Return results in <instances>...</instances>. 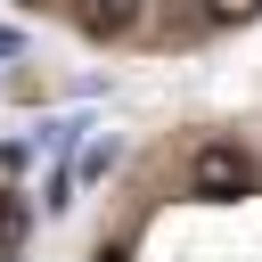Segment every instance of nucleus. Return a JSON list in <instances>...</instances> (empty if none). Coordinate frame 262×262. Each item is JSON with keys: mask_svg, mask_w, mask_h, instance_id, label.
Segmentation results:
<instances>
[{"mask_svg": "<svg viewBox=\"0 0 262 262\" xmlns=\"http://www.w3.org/2000/svg\"><path fill=\"white\" fill-rule=\"evenodd\" d=\"M188 188H196V196H213V205L246 196V188H254V164H246V147H229V139H205V147H196V164H188Z\"/></svg>", "mask_w": 262, "mask_h": 262, "instance_id": "1", "label": "nucleus"}, {"mask_svg": "<svg viewBox=\"0 0 262 262\" xmlns=\"http://www.w3.org/2000/svg\"><path fill=\"white\" fill-rule=\"evenodd\" d=\"M16 237H25V205H16V196H0V254H8Z\"/></svg>", "mask_w": 262, "mask_h": 262, "instance_id": "4", "label": "nucleus"}, {"mask_svg": "<svg viewBox=\"0 0 262 262\" xmlns=\"http://www.w3.org/2000/svg\"><path fill=\"white\" fill-rule=\"evenodd\" d=\"M98 262H131V254H123V246H106V254H98Z\"/></svg>", "mask_w": 262, "mask_h": 262, "instance_id": "6", "label": "nucleus"}, {"mask_svg": "<svg viewBox=\"0 0 262 262\" xmlns=\"http://www.w3.org/2000/svg\"><path fill=\"white\" fill-rule=\"evenodd\" d=\"M262 0H205V25H246Z\"/></svg>", "mask_w": 262, "mask_h": 262, "instance_id": "3", "label": "nucleus"}, {"mask_svg": "<svg viewBox=\"0 0 262 262\" xmlns=\"http://www.w3.org/2000/svg\"><path fill=\"white\" fill-rule=\"evenodd\" d=\"M16 49H25V33H16V25H0V57H16Z\"/></svg>", "mask_w": 262, "mask_h": 262, "instance_id": "5", "label": "nucleus"}, {"mask_svg": "<svg viewBox=\"0 0 262 262\" xmlns=\"http://www.w3.org/2000/svg\"><path fill=\"white\" fill-rule=\"evenodd\" d=\"M74 16H82V33L115 41V33H131V25H139V0H82Z\"/></svg>", "mask_w": 262, "mask_h": 262, "instance_id": "2", "label": "nucleus"}]
</instances>
